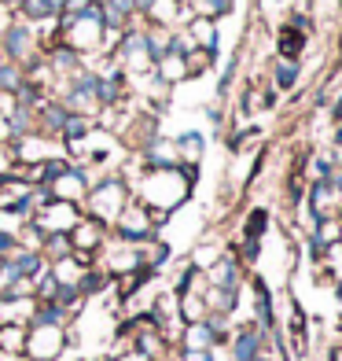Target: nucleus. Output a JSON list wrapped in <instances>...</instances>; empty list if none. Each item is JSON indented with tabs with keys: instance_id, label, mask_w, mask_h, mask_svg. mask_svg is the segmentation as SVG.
I'll list each match as a JSON object with an SVG mask.
<instances>
[{
	"instance_id": "f257e3e1",
	"label": "nucleus",
	"mask_w": 342,
	"mask_h": 361,
	"mask_svg": "<svg viewBox=\"0 0 342 361\" xmlns=\"http://www.w3.org/2000/svg\"><path fill=\"white\" fill-rule=\"evenodd\" d=\"M195 185H199V166L195 162H181L173 170H144V177L129 188H133V200L148 207L162 228L173 210H181L191 200Z\"/></svg>"
},
{
	"instance_id": "f03ea898",
	"label": "nucleus",
	"mask_w": 342,
	"mask_h": 361,
	"mask_svg": "<svg viewBox=\"0 0 342 361\" xmlns=\"http://www.w3.org/2000/svg\"><path fill=\"white\" fill-rule=\"evenodd\" d=\"M133 200V188H129V180L122 173H107L100 180H92V188L85 195V203H81V210H85L89 218H100L103 225H114V218L125 210V203Z\"/></svg>"
},
{
	"instance_id": "7ed1b4c3",
	"label": "nucleus",
	"mask_w": 342,
	"mask_h": 361,
	"mask_svg": "<svg viewBox=\"0 0 342 361\" xmlns=\"http://www.w3.org/2000/svg\"><path fill=\"white\" fill-rule=\"evenodd\" d=\"M110 236H114V240H122V243H133V247H140V243L158 240V221H155V214H151V210L144 207V203L129 200L125 210H122L118 218H114Z\"/></svg>"
},
{
	"instance_id": "20e7f679",
	"label": "nucleus",
	"mask_w": 342,
	"mask_h": 361,
	"mask_svg": "<svg viewBox=\"0 0 342 361\" xmlns=\"http://www.w3.org/2000/svg\"><path fill=\"white\" fill-rule=\"evenodd\" d=\"M140 23V19H137ZM129 26L118 34L110 48V59L129 74V78H140V74H151V56H148V41H144V26Z\"/></svg>"
},
{
	"instance_id": "39448f33",
	"label": "nucleus",
	"mask_w": 342,
	"mask_h": 361,
	"mask_svg": "<svg viewBox=\"0 0 342 361\" xmlns=\"http://www.w3.org/2000/svg\"><path fill=\"white\" fill-rule=\"evenodd\" d=\"M70 347L67 324H26V361H59Z\"/></svg>"
},
{
	"instance_id": "423d86ee",
	"label": "nucleus",
	"mask_w": 342,
	"mask_h": 361,
	"mask_svg": "<svg viewBox=\"0 0 342 361\" xmlns=\"http://www.w3.org/2000/svg\"><path fill=\"white\" fill-rule=\"evenodd\" d=\"M0 56L11 59V63H19V67H26V63H34L41 52V41H37V30L23 23V19H8V26L0 30Z\"/></svg>"
},
{
	"instance_id": "0eeeda50",
	"label": "nucleus",
	"mask_w": 342,
	"mask_h": 361,
	"mask_svg": "<svg viewBox=\"0 0 342 361\" xmlns=\"http://www.w3.org/2000/svg\"><path fill=\"white\" fill-rule=\"evenodd\" d=\"M110 240V225H103L100 218H89L81 214L77 225L70 228V247H74V258L81 262V266H96V258H100V251L107 247Z\"/></svg>"
},
{
	"instance_id": "6e6552de",
	"label": "nucleus",
	"mask_w": 342,
	"mask_h": 361,
	"mask_svg": "<svg viewBox=\"0 0 342 361\" xmlns=\"http://www.w3.org/2000/svg\"><path fill=\"white\" fill-rule=\"evenodd\" d=\"M269 347H272V332L258 328L254 321L232 328V336H228V354H232V361H254L258 354H265Z\"/></svg>"
},
{
	"instance_id": "1a4fd4ad",
	"label": "nucleus",
	"mask_w": 342,
	"mask_h": 361,
	"mask_svg": "<svg viewBox=\"0 0 342 361\" xmlns=\"http://www.w3.org/2000/svg\"><path fill=\"white\" fill-rule=\"evenodd\" d=\"M89 188H92V177H89V170L81 166V162H70L67 170H63L52 185H48V192H52V200H67V203H85V195H89Z\"/></svg>"
},
{
	"instance_id": "9d476101",
	"label": "nucleus",
	"mask_w": 342,
	"mask_h": 361,
	"mask_svg": "<svg viewBox=\"0 0 342 361\" xmlns=\"http://www.w3.org/2000/svg\"><path fill=\"white\" fill-rule=\"evenodd\" d=\"M85 214L77 203H67V200H48L44 207H37L34 221L44 228V233H70V228L77 225V218Z\"/></svg>"
},
{
	"instance_id": "9b49d317",
	"label": "nucleus",
	"mask_w": 342,
	"mask_h": 361,
	"mask_svg": "<svg viewBox=\"0 0 342 361\" xmlns=\"http://www.w3.org/2000/svg\"><path fill=\"white\" fill-rule=\"evenodd\" d=\"M243 281H247V266L236 258V251H224L214 266L206 269V284L210 288H232L243 291Z\"/></svg>"
},
{
	"instance_id": "f8f14e48",
	"label": "nucleus",
	"mask_w": 342,
	"mask_h": 361,
	"mask_svg": "<svg viewBox=\"0 0 342 361\" xmlns=\"http://www.w3.org/2000/svg\"><path fill=\"white\" fill-rule=\"evenodd\" d=\"M188 0H151V8L144 11V23L148 26H166V30H181L191 19Z\"/></svg>"
},
{
	"instance_id": "ddd939ff",
	"label": "nucleus",
	"mask_w": 342,
	"mask_h": 361,
	"mask_svg": "<svg viewBox=\"0 0 342 361\" xmlns=\"http://www.w3.org/2000/svg\"><path fill=\"white\" fill-rule=\"evenodd\" d=\"M305 210L313 218H331L342 210V195H335V188L328 180H309L305 185Z\"/></svg>"
},
{
	"instance_id": "4468645a",
	"label": "nucleus",
	"mask_w": 342,
	"mask_h": 361,
	"mask_svg": "<svg viewBox=\"0 0 342 361\" xmlns=\"http://www.w3.org/2000/svg\"><path fill=\"white\" fill-rule=\"evenodd\" d=\"M140 162H144V170H173V166H181L173 137H155V140H148V144L140 147Z\"/></svg>"
},
{
	"instance_id": "2eb2a0df",
	"label": "nucleus",
	"mask_w": 342,
	"mask_h": 361,
	"mask_svg": "<svg viewBox=\"0 0 342 361\" xmlns=\"http://www.w3.org/2000/svg\"><path fill=\"white\" fill-rule=\"evenodd\" d=\"M184 34L191 37L195 48H210V52H217V48H221V26H217V19L191 15V19L184 23Z\"/></svg>"
},
{
	"instance_id": "dca6fc26",
	"label": "nucleus",
	"mask_w": 342,
	"mask_h": 361,
	"mask_svg": "<svg viewBox=\"0 0 342 361\" xmlns=\"http://www.w3.org/2000/svg\"><path fill=\"white\" fill-rule=\"evenodd\" d=\"M67 118H70V111L63 107V100H56V96H48V100L37 107V133L52 137V140H59V133H63V126H67Z\"/></svg>"
},
{
	"instance_id": "f3484780",
	"label": "nucleus",
	"mask_w": 342,
	"mask_h": 361,
	"mask_svg": "<svg viewBox=\"0 0 342 361\" xmlns=\"http://www.w3.org/2000/svg\"><path fill=\"white\" fill-rule=\"evenodd\" d=\"M251 291H254V324L276 332V310H272V291L262 276H251Z\"/></svg>"
},
{
	"instance_id": "a211bd4d",
	"label": "nucleus",
	"mask_w": 342,
	"mask_h": 361,
	"mask_svg": "<svg viewBox=\"0 0 342 361\" xmlns=\"http://www.w3.org/2000/svg\"><path fill=\"white\" fill-rule=\"evenodd\" d=\"M214 343H221V339H217L214 328H210V321H191V324L181 328V336H177V347L181 350H210Z\"/></svg>"
},
{
	"instance_id": "6ab92c4d",
	"label": "nucleus",
	"mask_w": 342,
	"mask_h": 361,
	"mask_svg": "<svg viewBox=\"0 0 342 361\" xmlns=\"http://www.w3.org/2000/svg\"><path fill=\"white\" fill-rule=\"evenodd\" d=\"M305 48H309V37L302 34V30L287 26V23L276 30V59H295V63H302Z\"/></svg>"
},
{
	"instance_id": "aec40b11",
	"label": "nucleus",
	"mask_w": 342,
	"mask_h": 361,
	"mask_svg": "<svg viewBox=\"0 0 342 361\" xmlns=\"http://www.w3.org/2000/svg\"><path fill=\"white\" fill-rule=\"evenodd\" d=\"M15 19H23V23H30V26L56 23V19H59V4H56V0H19Z\"/></svg>"
},
{
	"instance_id": "412c9836",
	"label": "nucleus",
	"mask_w": 342,
	"mask_h": 361,
	"mask_svg": "<svg viewBox=\"0 0 342 361\" xmlns=\"http://www.w3.org/2000/svg\"><path fill=\"white\" fill-rule=\"evenodd\" d=\"M298 81H302V63H295V59H272L269 85H272L276 92H295Z\"/></svg>"
},
{
	"instance_id": "4be33fe9",
	"label": "nucleus",
	"mask_w": 342,
	"mask_h": 361,
	"mask_svg": "<svg viewBox=\"0 0 342 361\" xmlns=\"http://www.w3.org/2000/svg\"><path fill=\"white\" fill-rule=\"evenodd\" d=\"M26 321H0V357H23Z\"/></svg>"
},
{
	"instance_id": "5701e85b",
	"label": "nucleus",
	"mask_w": 342,
	"mask_h": 361,
	"mask_svg": "<svg viewBox=\"0 0 342 361\" xmlns=\"http://www.w3.org/2000/svg\"><path fill=\"white\" fill-rule=\"evenodd\" d=\"M151 74L162 81V85H181V81H188V63H184V56H173V52H166L155 67H151Z\"/></svg>"
},
{
	"instance_id": "b1692460",
	"label": "nucleus",
	"mask_w": 342,
	"mask_h": 361,
	"mask_svg": "<svg viewBox=\"0 0 342 361\" xmlns=\"http://www.w3.org/2000/svg\"><path fill=\"white\" fill-rule=\"evenodd\" d=\"M173 144H177V159H181V162H195V166H199L203 155H206V137L199 133V129H184V133H177Z\"/></svg>"
},
{
	"instance_id": "393cba45",
	"label": "nucleus",
	"mask_w": 342,
	"mask_h": 361,
	"mask_svg": "<svg viewBox=\"0 0 342 361\" xmlns=\"http://www.w3.org/2000/svg\"><path fill=\"white\" fill-rule=\"evenodd\" d=\"M206 299L203 291H181L177 295V317H181V324H191V321H206Z\"/></svg>"
},
{
	"instance_id": "a878e982",
	"label": "nucleus",
	"mask_w": 342,
	"mask_h": 361,
	"mask_svg": "<svg viewBox=\"0 0 342 361\" xmlns=\"http://www.w3.org/2000/svg\"><path fill=\"white\" fill-rule=\"evenodd\" d=\"M48 273L56 276V284H59V288H77V281H81V273H85V266H81L74 255H67V258L48 262Z\"/></svg>"
},
{
	"instance_id": "bb28decb",
	"label": "nucleus",
	"mask_w": 342,
	"mask_h": 361,
	"mask_svg": "<svg viewBox=\"0 0 342 361\" xmlns=\"http://www.w3.org/2000/svg\"><path fill=\"white\" fill-rule=\"evenodd\" d=\"M114 284V276L110 273H103L100 266H89L85 273H81V281H77V291H81V299H96V295H103L107 288Z\"/></svg>"
},
{
	"instance_id": "cd10ccee",
	"label": "nucleus",
	"mask_w": 342,
	"mask_h": 361,
	"mask_svg": "<svg viewBox=\"0 0 342 361\" xmlns=\"http://www.w3.org/2000/svg\"><path fill=\"white\" fill-rule=\"evenodd\" d=\"M4 129H8V140H19V137H26V133H37V111L15 107L8 118H4Z\"/></svg>"
},
{
	"instance_id": "c85d7f7f",
	"label": "nucleus",
	"mask_w": 342,
	"mask_h": 361,
	"mask_svg": "<svg viewBox=\"0 0 342 361\" xmlns=\"http://www.w3.org/2000/svg\"><path fill=\"white\" fill-rule=\"evenodd\" d=\"M92 129H96V118H89V114H74V111H70V118H67V126H63V133H59V144H63V147H74V144L85 140Z\"/></svg>"
},
{
	"instance_id": "c756f323",
	"label": "nucleus",
	"mask_w": 342,
	"mask_h": 361,
	"mask_svg": "<svg viewBox=\"0 0 342 361\" xmlns=\"http://www.w3.org/2000/svg\"><path fill=\"white\" fill-rule=\"evenodd\" d=\"M269 225H272L269 210L265 207H251L247 218H243V240H258V243H262L265 233H269Z\"/></svg>"
},
{
	"instance_id": "7c9ffc66",
	"label": "nucleus",
	"mask_w": 342,
	"mask_h": 361,
	"mask_svg": "<svg viewBox=\"0 0 342 361\" xmlns=\"http://www.w3.org/2000/svg\"><path fill=\"white\" fill-rule=\"evenodd\" d=\"M221 255H224V247H221L217 240H203V243H195V247H191V258H188V266H195L199 273H206V269L214 266V262H217Z\"/></svg>"
},
{
	"instance_id": "2f4dec72",
	"label": "nucleus",
	"mask_w": 342,
	"mask_h": 361,
	"mask_svg": "<svg viewBox=\"0 0 342 361\" xmlns=\"http://www.w3.org/2000/svg\"><path fill=\"white\" fill-rule=\"evenodd\" d=\"M184 63H188V81L191 78H203L206 71H214L217 52H210V48H191V52L184 56Z\"/></svg>"
},
{
	"instance_id": "473e14b6",
	"label": "nucleus",
	"mask_w": 342,
	"mask_h": 361,
	"mask_svg": "<svg viewBox=\"0 0 342 361\" xmlns=\"http://www.w3.org/2000/svg\"><path fill=\"white\" fill-rule=\"evenodd\" d=\"M41 255H44L48 262H56V258H67V255H74V247H70V233H44Z\"/></svg>"
},
{
	"instance_id": "72a5a7b5",
	"label": "nucleus",
	"mask_w": 342,
	"mask_h": 361,
	"mask_svg": "<svg viewBox=\"0 0 342 361\" xmlns=\"http://www.w3.org/2000/svg\"><path fill=\"white\" fill-rule=\"evenodd\" d=\"M254 144H262V129H258V126H243V129H236V133L228 137V152L239 155V152H247V147H254Z\"/></svg>"
},
{
	"instance_id": "f704fd0d",
	"label": "nucleus",
	"mask_w": 342,
	"mask_h": 361,
	"mask_svg": "<svg viewBox=\"0 0 342 361\" xmlns=\"http://www.w3.org/2000/svg\"><path fill=\"white\" fill-rule=\"evenodd\" d=\"M23 67H19V63H11V59H4V56H0V92H15V89H19L23 85Z\"/></svg>"
},
{
	"instance_id": "c9c22d12",
	"label": "nucleus",
	"mask_w": 342,
	"mask_h": 361,
	"mask_svg": "<svg viewBox=\"0 0 342 361\" xmlns=\"http://www.w3.org/2000/svg\"><path fill=\"white\" fill-rule=\"evenodd\" d=\"M107 361H151V357L144 354V350H137L133 343H129V347H118V350H114Z\"/></svg>"
},
{
	"instance_id": "e433bc0d",
	"label": "nucleus",
	"mask_w": 342,
	"mask_h": 361,
	"mask_svg": "<svg viewBox=\"0 0 342 361\" xmlns=\"http://www.w3.org/2000/svg\"><path fill=\"white\" fill-rule=\"evenodd\" d=\"M11 251H19V240H15V233H8V228H0V258H8Z\"/></svg>"
},
{
	"instance_id": "4c0bfd02",
	"label": "nucleus",
	"mask_w": 342,
	"mask_h": 361,
	"mask_svg": "<svg viewBox=\"0 0 342 361\" xmlns=\"http://www.w3.org/2000/svg\"><path fill=\"white\" fill-rule=\"evenodd\" d=\"M89 4H96V0H63V4H59V15H77V11H85Z\"/></svg>"
},
{
	"instance_id": "58836bf2",
	"label": "nucleus",
	"mask_w": 342,
	"mask_h": 361,
	"mask_svg": "<svg viewBox=\"0 0 342 361\" xmlns=\"http://www.w3.org/2000/svg\"><path fill=\"white\" fill-rule=\"evenodd\" d=\"M15 107H19V100H15V92H0V122H4Z\"/></svg>"
},
{
	"instance_id": "ea45409f",
	"label": "nucleus",
	"mask_w": 342,
	"mask_h": 361,
	"mask_svg": "<svg viewBox=\"0 0 342 361\" xmlns=\"http://www.w3.org/2000/svg\"><path fill=\"white\" fill-rule=\"evenodd\" d=\"M331 118H335V126H342V92L335 96V104H331Z\"/></svg>"
},
{
	"instance_id": "a19ab883",
	"label": "nucleus",
	"mask_w": 342,
	"mask_h": 361,
	"mask_svg": "<svg viewBox=\"0 0 342 361\" xmlns=\"http://www.w3.org/2000/svg\"><path fill=\"white\" fill-rule=\"evenodd\" d=\"M133 8H137V19H144V11L151 8V0H133Z\"/></svg>"
},
{
	"instance_id": "79ce46f5",
	"label": "nucleus",
	"mask_w": 342,
	"mask_h": 361,
	"mask_svg": "<svg viewBox=\"0 0 342 361\" xmlns=\"http://www.w3.org/2000/svg\"><path fill=\"white\" fill-rule=\"evenodd\" d=\"M206 118L214 122V126H221V107H206Z\"/></svg>"
},
{
	"instance_id": "37998d69",
	"label": "nucleus",
	"mask_w": 342,
	"mask_h": 361,
	"mask_svg": "<svg viewBox=\"0 0 342 361\" xmlns=\"http://www.w3.org/2000/svg\"><path fill=\"white\" fill-rule=\"evenodd\" d=\"M328 361H342V343H338V347H331V350H328Z\"/></svg>"
},
{
	"instance_id": "c03bdc74",
	"label": "nucleus",
	"mask_w": 342,
	"mask_h": 361,
	"mask_svg": "<svg viewBox=\"0 0 342 361\" xmlns=\"http://www.w3.org/2000/svg\"><path fill=\"white\" fill-rule=\"evenodd\" d=\"M338 243H342V233H338Z\"/></svg>"
},
{
	"instance_id": "a18cd8bd",
	"label": "nucleus",
	"mask_w": 342,
	"mask_h": 361,
	"mask_svg": "<svg viewBox=\"0 0 342 361\" xmlns=\"http://www.w3.org/2000/svg\"><path fill=\"white\" fill-rule=\"evenodd\" d=\"M56 4H63V0H56Z\"/></svg>"
}]
</instances>
